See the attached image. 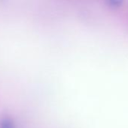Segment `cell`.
I'll return each mask as SVG.
<instances>
[{
  "mask_svg": "<svg viewBox=\"0 0 128 128\" xmlns=\"http://www.w3.org/2000/svg\"><path fill=\"white\" fill-rule=\"evenodd\" d=\"M124 2V0H106L107 4L112 8H120L123 4Z\"/></svg>",
  "mask_w": 128,
  "mask_h": 128,
  "instance_id": "obj_2",
  "label": "cell"
},
{
  "mask_svg": "<svg viewBox=\"0 0 128 128\" xmlns=\"http://www.w3.org/2000/svg\"><path fill=\"white\" fill-rule=\"evenodd\" d=\"M0 128H16V127L12 119L9 118H5L0 122Z\"/></svg>",
  "mask_w": 128,
  "mask_h": 128,
  "instance_id": "obj_1",
  "label": "cell"
}]
</instances>
